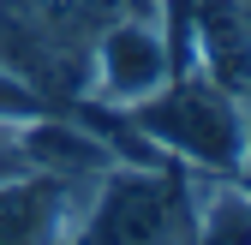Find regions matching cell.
<instances>
[{"label": "cell", "mask_w": 251, "mask_h": 245, "mask_svg": "<svg viewBox=\"0 0 251 245\" xmlns=\"http://www.w3.org/2000/svg\"><path fill=\"white\" fill-rule=\"evenodd\" d=\"M126 126L138 138H150L162 156L192 162L203 173L239 179V168H245V96L222 90L198 66L174 72L144 102H126Z\"/></svg>", "instance_id": "obj_1"}, {"label": "cell", "mask_w": 251, "mask_h": 245, "mask_svg": "<svg viewBox=\"0 0 251 245\" xmlns=\"http://www.w3.org/2000/svg\"><path fill=\"white\" fill-rule=\"evenodd\" d=\"M192 186L179 179V168H126L114 162L102 179H90V197L78 209V221L66 245H185L198 221Z\"/></svg>", "instance_id": "obj_2"}, {"label": "cell", "mask_w": 251, "mask_h": 245, "mask_svg": "<svg viewBox=\"0 0 251 245\" xmlns=\"http://www.w3.org/2000/svg\"><path fill=\"white\" fill-rule=\"evenodd\" d=\"M90 179L0 173V245H66Z\"/></svg>", "instance_id": "obj_3"}, {"label": "cell", "mask_w": 251, "mask_h": 245, "mask_svg": "<svg viewBox=\"0 0 251 245\" xmlns=\"http://www.w3.org/2000/svg\"><path fill=\"white\" fill-rule=\"evenodd\" d=\"M168 78H174V60H168V42L155 30V18L102 24V36H96V90H102V102H114V108L144 102Z\"/></svg>", "instance_id": "obj_4"}, {"label": "cell", "mask_w": 251, "mask_h": 245, "mask_svg": "<svg viewBox=\"0 0 251 245\" xmlns=\"http://www.w3.org/2000/svg\"><path fill=\"white\" fill-rule=\"evenodd\" d=\"M18 156H24V168L60 173V179H102L120 162L102 132L78 126V120H42V114L18 126Z\"/></svg>", "instance_id": "obj_5"}, {"label": "cell", "mask_w": 251, "mask_h": 245, "mask_svg": "<svg viewBox=\"0 0 251 245\" xmlns=\"http://www.w3.org/2000/svg\"><path fill=\"white\" fill-rule=\"evenodd\" d=\"M198 72L233 96H251V18L245 0H198Z\"/></svg>", "instance_id": "obj_6"}, {"label": "cell", "mask_w": 251, "mask_h": 245, "mask_svg": "<svg viewBox=\"0 0 251 245\" xmlns=\"http://www.w3.org/2000/svg\"><path fill=\"white\" fill-rule=\"evenodd\" d=\"M185 245H251V192H222L198 203Z\"/></svg>", "instance_id": "obj_7"}, {"label": "cell", "mask_w": 251, "mask_h": 245, "mask_svg": "<svg viewBox=\"0 0 251 245\" xmlns=\"http://www.w3.org/2000/svg\"><path fill=\"white\" fill-rule=\"evenodd\" d=\"M36 114H42V96H36V84L0 66V126H24V120H36Z\"/></svg>", "instance_id": "obj_8"}]
</instances>
